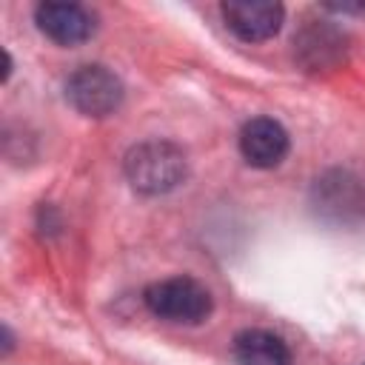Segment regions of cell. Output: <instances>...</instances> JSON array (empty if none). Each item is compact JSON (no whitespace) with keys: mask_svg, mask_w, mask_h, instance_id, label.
<instances>
[{"mask_svg":"<svg viewBox=\"0 0 365 365\" xmlns=\"http://www.w3.org/2000/svg\"><path fill=\"white\" fill-rule=\"evenodd\" d=\"M125 177L140 194H165L174 191L188 177L185 151L168 140H145L125 154Z\"/></svg>","mask_w":365,"mask_h":365,"instance_id":"1","label":"cell"},{"mask_svg":"<svg viewBox=\"0 0 365 365\" xmlns=\"http://www.w3.org/2000/svg\"><path fill=\"white\" fill-rule=\"evenodd\" d=\"M143 299L154 317L168 322H182V325H200L214 311L211 291L194 277H168V279L151 282Z\"/></svg>","mask_w":365,"mask_h":365,"instance_id":"2","label":"cell"},{"mask_svg":"<svg viewBox=\"0 0 365 365\" xmlns=\"http://www.w3.org/2000/svg\"><path fill=\"white\" fill-rule=\"evenodd\" d=\"M66 100L86 117H108L123 103V83L106 66H80L66 80Z\"/></svg>","mask_w":365,"mask_h":365,"instance_id":"3","label":"cell"},{"mask_svg":"<svg viewBox=\"0 0 365 365\" xmlns=\"http://www.w3.org/2000/svg\"><path fill=\"white\" fill-rule=\"evenodd\" d=\"M314 208L334 222L359 220L365 217V188L348 171H328L314 182Z\"/></svg>","mask_w":365,"mask_h":365,"instance_id":"4","label":"cell"},{"mask_svg":"<svg viewBox=\"0 0 365 365\" xmlns=\"http://www.w3.org/2000/svg\"><path fill=\"white\" fill-rule=\"evenodd\" d=\"M220 11L228 31H234L245 43L271 40L285 20L282 3L274 0H225Z\"/></svg>","mask_w":365,"mask_h":365,"instance_id":"5","label":"cell"},{"mask_svg":"<svg viewBox=\"0 0 365 365\" xmlns=\"http://www.w3.org/2000/svg\"><path fill=\"white\" fill-rule=\"evenodd\" d=\"M34 23L57 46H80L97 31V17L80 3H40Z\"/></svg>","mask_w":365,"mask_h":365,"instance_id":"6","label":"cell"},{"mask_svg":"<svg viewBox=\"0 0 365 365\" xmlns=\"http://www.w3.org/2000/svg\"><path fill=\"white\" fill-rule=\"evenodd\" d=\"M345 31L336 29L334 23L325 20H314L308 23L297 37V60L308 68V71H328L334 66H339L345 60Z\"/></svg>","mask_w":365,"mask_h":365,"instance_id":"7","label":"cell"},{"mask_svg":"<svg viewBox=\"0 0 365 365\" xmlns=\"http://www.w3.org/2000/svg\"><path fill=\"white\" fill-rule=\"evenodd\" d=\"M240 154L254 168H274L288 154V131L271 117H254L240 131Z\"/></svg>","mask_w":365,"mask_h":365,"instance_id":"8","label":"cell"},{"mask_svg":"<svg viewBox=\"0 0 365 365\" xmlns=\"http://www.w3.org/2000/svg\"><path fill=\"white\" fill-rule=\"evenodd\" d=\"M234 359L237 365H294L288 345L282 336L265 328H245L234 336Z\"/></svg>","mask_w":365,"mask_h":365,"instance_id":"9","label":"cell"},{"mask_svg":"<svg viewBox=\"0 0 365 365\" xmlns=\"http://www.w3.org/2000/svg\"><path fill=\"white\" fill-rule=\"evenodd\" d=\"M325 9L342 11V14H365V3H328Z\"/></svg>","mask_w":365,"mask_h":365,"instance_id":"10","label":"cell"}]
</instances>
